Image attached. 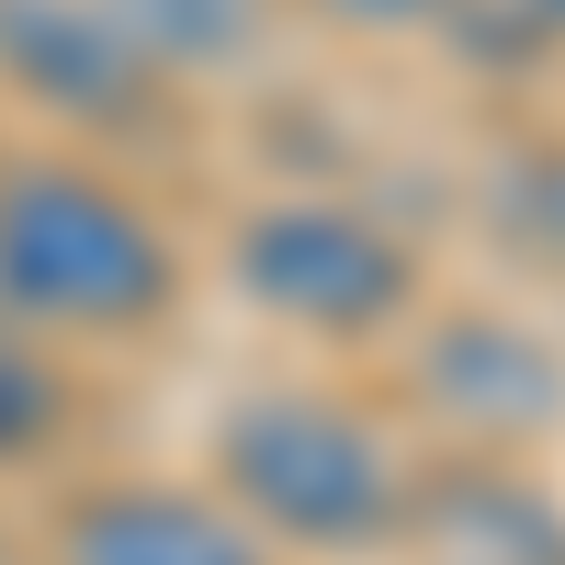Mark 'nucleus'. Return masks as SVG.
Returning <instances> with one entry per match:
<instances>
[{
	"instance_id": "4",
	"label": "nucleus",
	"mask_w": 565,
	"mask_h": 565,
	"mask_svg": "<svg viewBox=\"0 0 565 565\" xmlns=\"http://www.w3.org/2000/svg\"><path fill=\"white\" fill-rule=\"evenodd\" d=\"M0 79H12L34 114L136 125V114L159 103L170 68L103 12V0H0Z\"/></svg>"
},
{
	"instance_id": "8",
	"label": "nucleus",
	"mask_w": 565,
	"mask_h": 565,
	"mask_svg": "<svg viewBox=\"0 0 565 565\" xmlns=\"http://www.w3.org/2000/svg\"><path fill=\"white\" fill-rule=\"evenodd\" d=\"M57 430H68V385H57V373H45V362L12 340V328H0V463L45 452Z\"/></svg>"
},
{
	"instance_id": "9",
	"label": "nucleus",
	"mask_w": 565,
	"mask_h": 565,
	"mask_svg": "<svg viewBox=\"0 0 565 565\" xmlns=\"http://www.w3.org/2000/svg\"><path fill=\"white\" fill-rule=\"evenodd\" d=\"M340 23H362V34H418V23H452L463 0H328Z\"/></svg>"
},
{
	"instance_id": "1",
	"label": "nucleus",
	"mask_w": 565,
	"mask_h": 565,
	"mask_svg": "<svg viewBox=\"0 0 565 565\" xmlns=\"http://www.w3.org/2000/svg\"><path fill=\"white\" fill-rule=\"evenodd\" d=\"M170 295H181V260L136 193H114L79 159H12L0 170V317L125 340V328H159Z\"/></svg>"
},
{
	"instance_id": "3",
	"label": "nucleus",
	"mask_w": 565,
	"mask_h": 565,
	"mask_svg": "<svg viewBox=\"0 0 565 565\" xmlns=\"http://www.w3.org/2000/svg\"><path fill=\"white\" fill-rule=\"evenodd\" d=\"M226 260H238L249 306H271L282 328H317V340H373V328L407 317V295H418V249L385 215L340 204V193L260 204Z\"/></svg>"
},
{
	"instance_id": "6",
	"label": "nucleus",
	"mask_w": 565,
	"mask_h": 565,
	"mask_svg": "<svg viewBox=\"0 0 565 565\" xmlns=\"http://www.w3.org/2000/svg\"><path fill=\"white\" fill-rule=\"evenodd\" d=\"M418 385H430L463 430L521 441V430H543V418L565 407V362L543 340H521V317H452V328H430Z\"/></svg>"
},
{
	"instance_id": "11",
	"label": "nucleus",
	"mask_w": 565,
	"mask_h": 565,
	"mask_svg": "<svg viewBox=\"0 0 565 565\" xmlns=\"http://www.w3.org/2000/svg\"><path fill=\"white\" fill-rule=\"evenodd\" d=\"M532 23H543V34H565V0H532Z\"/></svg>"
},
{
	"instance_id": "2",
	"label": "nucleus",
	"mask_w": 565,
	"mask_h": 565,
	"mask_svg": "<svg viewBox=\"0 0 565 565\" xmlns=\"http://www.w3.org/2000/svg\"><path fill=\"white\" fill-rule=\"evenodd\" d=\"M215 476H226V498H238L260 532L317 543V554H362V543H385L407 521V476H396L385 430H373L362 407L317 396V385L249 396L215 430Z\"/></svg>"
},
{
	"instance_id": "10",
	"label": "nucleus",
	"mask_w": 565,
	"mask_h": 565,
	"mask_svg": "<svg viewBox=\"0 0 565 565\" xmlns=\"http://www.w3.org/2000/svg\"><path fill=\"white\" fill-rule=\"evenodd\" d=\"M532 226H543V249H565V159L532 170Z\"/></svg>"
},
{
	"instance_id": "7",
	"label": "nucleus",
	"mask_w": 565,
	"mask_h": 565,
	"mask_svg": "<svg viewBox=\"0 0 565 565\" xmlns=\"http://www.w3.org/2000/svg\"><path fill=\"white\" fill-rule=\"evenodd\" d=\"M103 12L148 45L159 68H238L260 23H271V0H103Z\"/></svg>"
},
{
	"instance_id": "5",
	"label": "nucleus",
	"mask_w": 565,
	"mask_h": 565,
	"mask_svg": "<svg viewBox=\"0 0 565 565\" xmlns=\"http://www.w3.org/2000/svg\"><path fill=\"white\" fill-rule=\"evenodd\" d=\"M57 565H271L238 498L193 487H103L57 521Z\"/></svg>"
}]
</instances>
